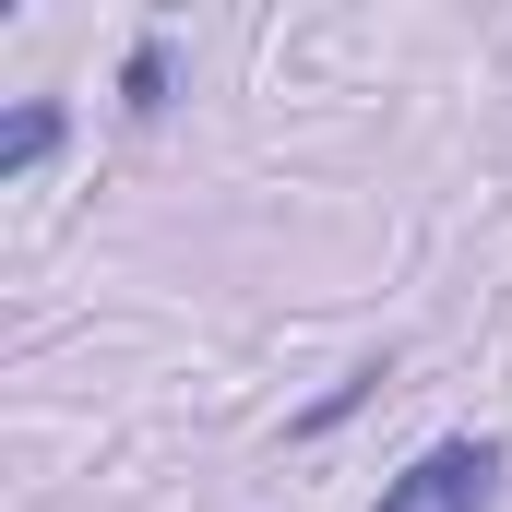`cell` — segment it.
I'll list each match as a JSON object with an SVG mask.
<instances>
[{
  "label": "cell",
  "instance_id": "obj_1",
  "mask_svg": "<svg viewBox=\"0 0 512 512\" xmlns=\"http://www.w3.org/2000/svg\"><path fill=\"white\" fill-rule=\"evenodd\" d=\"M501 501V441H429L370 512H489Z\"/></svg>",
  "mask_w": 512,
  "mask_h": 512
},
{
  "label": "cell",
  "instance_id": "obj_2",
  "mask_svg": "<svg viewBox=\"0 0 512 512\" xmlns=\"http://www.w3.org/2000/svg\"><path fill=\"white\" fill-rule=\"evenodd\" d=\"M48 155H60V108L24 96V108L0 120V179H24V167H48Z\"/></svg>",
  "mask_w": 512,
  "mask_h": 512
},
{
  "label": "cell",
  "instance_id": "obj_3",
  "mask_svg": "<svg viewBox=\"0 0 512 512\" xmlns=\"http://www.w3.org/2000/svg\"><path fill=\"white\" fill-rule=\"evenodd\" d=\"M120 96H131V108H155V96H167V48H155V36L120 60Z\"/></svg>",
  "mask_w": 512,
  "mask_h": 512
}]
</instances>
